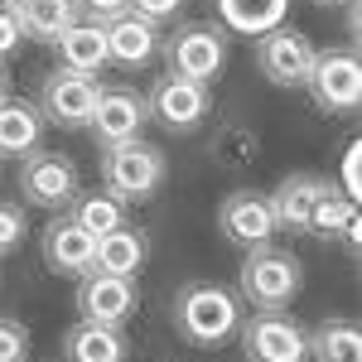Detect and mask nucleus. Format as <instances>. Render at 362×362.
Masks as SVG:
<instances>
[{
	"label": "nucleus",
	"instance_id": "nucleus-1",
	"mask_svg": "<svg viewBox=\"0 0 362 362\" xmlns=\"http://www.w3.org/2000/svg\"><path fill=\"white\" fill-rule=\"evenodd\" d=\"M174 324H179V334L189 338V343L213 348V343H223V338L237 334L242 305H237V295L223 290V285L194 280V285H184V290L174 295Z\"/></svg>",
	"mask_w": 362,
	"mask_h": 362
},
{
	"label": "nucleus",
	"instance_id": "nucleus-2",
	"mask_svg": "<svg viewBox=\"0 0 362 362\" xmlns=\"http://www.w3.org/2000/svg\"><path fill=\"white\" fill-rule=\"evenodd\" d=\"M300 285H305L300 256L271 247V242L266 247H251L242 271H237V290H242V300L251 309H285L300 295Z\"/></svg>",
	"mask_w": 362,
	"mask_h": 362
},
{
	"label": "nucleus",
	"instance_id": "nucleus-3",
	"mask_svg": "<svg viewBox=\"0 0 362 362\" xmlns=\"http://www.w3.org/2000/svg\"><path fill=\"white\" fill-rule=\"evenodd\" d=\"M165 184V150L150 140H116L102 145V189L121 203H140Z\"/></svg>",
	"mask_w": 362,
	"mask_h": 362
},
{
	"label": "nucleus",
	"instance_id": "nucleus-4",
	"mask_svg": "<svg viewBox=\"0 0 362 362\" xmlns=\"http://www.w3.org/2000/svg\"><path fill=\"white\" fill-rule=\"evenodd\" d=\"M247 362H309V329L285 309H256L237 324Z\"/></svg>",
	"mask_w": 362,
	"mask_h": 362
},
{
	"label": "nucleus",
	"instance_id": "nucleus-5",
	"mask_svg": "<svg viewBox=\"0 0 362 362\" xmlns=\"http://www.w3.org/2000/svg\"><path fill=\"white\" fill-rule=\"evenodd\" d=\"M97 92L102 83L92 73H78V68H54L44 87H39V116L54 121V126H68V131H83L92 121V107H97Z\"/></svg>",
	"mask_w": 362,
	"mask_h": 362
},
{
	"label": "nucleus",
	"instance_id": "nucleus-6",
	"mask_svg": "<svg viewBox=\"0 0 362 362\" xmlns=\"http://www.w3.org/2000/svg\"><path fill=\"white\" fill-rule=\"evenodd\" d=\"M309 97L314 107L329 116H343V112H358V97H362V68H358V54L353 49H329V54L314 58L309 68Z\"/></svg>",
	"mask_w": 362,
	"mask_h": 362
},
{
	"label": "nucleus",
	"instance_id": "nucleus-7",
	"mask_svg": "<svg viewBox=\"0 0 362 362\" xmlns=\"http://www.w3.org/2000/svg\"><path fill=\"white\" fill-rule=\"evenodd\" d=\"M20 194L34 208L63 213L78 198V165L58 150H29L25 165H20Z\"/></svg>",
	"mask_w": 362,
	"mask_h": 362
},
{
	"label": "nucleus",
	"instance_id": "nucleus-8",
	"mask_svg": "<svg viewBox=\"0 0 362 362\" xmlns=\"http://www.w3.org/2000/svg\"><path fill=\"white\" fill-rule=\"evenodd\" d=\"M314 58H319L314 39L300 34V29H290V25H276V29H266V34H256V68L276 87H305Z\"/></svg>",
	"mask_w": 362,
	"mask_h": 362
},
{
	"label": "nucleus",
	"instance_id": "nucleus-9",
	"mask_svg": "<svg viewBox=\"0 0 362 362\" xmlns=\"http://www.w3.org/2000/svg\"><path fill=\"white\" fill-rule=\"evenodd\" d=\"M165 58H169V73L174 78L208 83V78L223 73V63H227V34L218 25H189L165 44Z\"/></svg>",
	"mask_w": 362,
	"mask_h": 362
},
{
	"label": "nucleus",
	"instance_id": "nucleus-10",
	"mask_svg": "<svg viewBox=\"0 0 362 362\" xmlns=\"http://www.w3.org/2000/svg\"><path fill=\"white\" fill-rule=\"evenodd\" d=\"M145 121H150L145 97H140L136 87H126V83H112V87L97 92V107H92L87 131L97 136V145H116V140H136Z\"/></svg>",
	"mask_w": 362,
	"mask_h": 362
},
{
	"label": "nucleus",
	"instance_id": "nucleus-11",
	"mask_svg": "<svg viewBox=\"0 0 362 362\" xmlns=\"http://www.w3.org/2000/svg\"><path fill=\"white\" fill-rule=\"evenodd\" d=\"M145 107H150V116H155L160 126H169V131H194L198 121L208 116L213 97H208V83H194V78H174V73H165L160 83L150 87Z\"/></svg>",
	"mask_w": 362,
	"mask_h": 362
},
{
	"label": "nucleus",
	"instance_id": "nucleus-12",
	"mask_svg": "<svg viewBox=\"0 0 362 362\" xmlns=\"http://www.w3.org/2000/svg\"><path fill=\"white\" fill-rule=\"evenodd\" d=\"M39 247H44V266H49L54 276H78L83 280L87 271H92V256H97V237L63 208L54 223L44 227Z\"/></svg>",
	"mask_w": 362,
	"mask_h": 362
},
{
	"label": "nucleus",
	"instance_id": "nucleus-13",
	"mask_svg": "<svg viewBox=\"0 0 362 362\" xmlns=\"http://www.w3.org/2000/svg\"><path fill=\"white\" fill-rule=\"evenodd\" d=\"M218 227H223L227 242H237V247H266L271 237H276V213H271V198L256 194V189H237V194L223 198V208H218Z\"/></svg>",
	"mask_w": 362,
	"mask_h": 362
},
{
	"label": "nucleus",
	"instance_id": "nucleus-14",
	"mask_svg": "<svg viewBox=\"0 0 362 362\" xmlns=\"http://www.w3.org/2000/svg\"><path fill=\"white\" fill-rule=\"evenodd\" d=\"M78 309L92 324H121L136 309V280L107 276V271H87L83 285H78Z\"/></svg>",
	"mask_w": 362,
	"mask_h": 362
},
{
	"label": "nucleus",
	"instance_id": "nucleus-15",
	"mask_svg": "<svg viewBox=\"0 0 362 362\" xmlns=\"http://www.w3.org/2000/svg\"><path fill=\"white\" fill-rule=\"evenodd\" d=\"M102 29H107V58H112V63H126V68L150 63V58H155V49H160L155 25H150V20H140L136 10L102 20Z\"/></svg>",
	"mask_w": 362,
	"mask_h": 362
},
{
	"label": "nucleus",
	"instance_id": "nucleus-16",
	"mask_svg": "<svg viewBox=\"0 0 362 362\" xmlns=\"http://www.w3.org/2000/svg\"><path fill=\"white\" fill-rule=\"evenodd\" d=\"M334 179H319V174H290V179H280L276 189H271V213H276V227H290V232H305L309 227V213H314V203L319 194L329 189Z\"/></svg>",
	"mask_w": 362,
	"mask_h": 362
},
{
	"label": "nucleus",
	"instance_id": "nucleus-17",
	"mask_svg": "<svg viewBox=\"0 0 362 362\" xmlns=\"http://www.w3.org/2000/svg\"><path fill=\"white\" fill-rule=\"evenodd\" d=\"M309 237H324V242H348V251H358V198H348L338 184H329L324 194H319V203H314V213H309Z\"/></svg>",
	"mask_w": 362,
	"mask_h": 362
},
{
	"label": "nucleus",
	"instance_id": "nucleus-18",
	"mask_svg": "<svg viewBox=\"0 0 362 362\" xmlns=\"http://www.w3.org/2000/svg\"><path fill=\"white\" fill-rule=\"evenodd\" d=\"M145 256H150V237L140 232V227L121 223L112 232H102L97 237V256H92V271H107V276H140V266H145Z\"/></svg>",
	"mask_w": 362,
	"mask_h": 362
},
{
	"label": "nucleus",
	"instance_id": "nucleus-19",
	"mask_svg": "<svg viewBox=\"0 0 362 362\" xmlns=\"http://www.w3.org/2000/svg\"><path fill=\"white\" fill-rule=\"evenodd\" d=\"M126 334L121 324H92L83 319L73 334L63 338V358L68 362H126Z\"/></svg>",
	"mask_w": 362,
	"mask_h": 362
},
{
	"label": "nucleus",
	"instance_id": "nucleus-20",
	"mask_svg": "<svg viewBox=\"0 0 362 362\" xmlns=\"http://www.w3.org/2000/svg\"><path fill=\"white\" fill-rule=\"evenodd\" d=\"M58 49V68H78V73H97L102 63H112L107 58V29L102 20H78V25H68L63 34L54 39Z\"/></svg>",
	"mask_w": 362,
	"mask_h": 362
},
{
	"label": "nucleus",
	"instance_id": "nucleus-21",
	"mask_svg": "<svg viewBox=\"0 0 362 362\" xmlns=\"http://www.w3.org/2000/svg\"><path fill=\"white\" fill-rule=\"evenodd\" d=\"M39 136H44L39 107L25 97H5L0 102V155H29L39 150Z\"/></svg>",
	"mask_w": 362,
	"mask_h": 362
},
{
	"label": "nucleus",
	"instance_id": "nucleus-22",
	"mask_svg": "<svg viewBox=\"0 0 362 362\" xmlns=\"http://www.w3.org/2000/svg\"><path fill=\"white\" fill-rule=\"evenodd\" d=\"M15 15H20V29H25L29 39L54 44L68 25L83 20V5H78V0H20Z\"/></svg>",
	"mask_w": 362,
	"mask_h": 362
},
{
	"label": "nucleus",
	"instance_id": "nucleus-23",
	"mask_svg": "<svg viewBox=\"0 0 362 362\" xmlns=\"http://www.w3.org/2000/svg\"><path fill=\"white\" fill-rule=\"evenodd\" d=\"M309 358L314 362H362V329L353 319H324L309 329Z\"/></svg>",
	"mask_w": 362,
	"mask_h": 362
},
{
	"label": "nucleus",
	"instance_id": "nucleus-24",
	"mask_svg": "<svg viewBox=\"0 0 362 362\" xmlns=\"http://www.w3.org/2000/svg\"><path fill=\"white\" fill-rule=\"evenodd\" d=\"M218 5H223V20L242 34H266L290 10V0H218Z\"/></svg>",
	"mask_w": 362,
	"mask_h": 362
},
{
	"label": "nucleus",
	"instance_id": "nucleus-25",
	"mask_svg": "<svg viewBox=\"0 0 362 362\" xmlns=\"http://www.w3.org/2000/svg\"><path fill=\"white\" fill-rule=\"evenodd\" d=\"M68 213H73L92 237H102V232H112V227L126 223V203L116 194H102V189H97V194H78L68 203Z\"/></svg>",
	"mask_w": 362,
	"mask_h": 362
},
{
	"label": "nucleus",
	"instance_id": "nucleus-26",
	"mask_svg": "<svg viewBox=\"0 0 362 362\" xmlns=\"http://www.w3.org/2000/svg\"><path fill=\"white\" fill-rule=\"evenodd\" d=\"M256 150H261V140H256V131H247V126H223L218 140H213V155H218L227 169L251 165V160H256Z\"/></svg>",
	"mask_w": 362,
	"mask_h": 362
},
{
	"label": "nucleus",
	"instance_id": "nucleus-27",
	"mask_svg": "<svg viewBox=\"0 0 362 362\" xmlns=\"http://www.w3.org/2000/svg\"><path fill=\"white\" fill-rule=\"evenodd\" d=\"M20 242H25V208L0 198V256H5V251H15Z\"/></svg>",
	"mask_w": 362,
	"mask_h": 362
},
{
	"label": "nucleus",
	"instance_id": "nucleus-28",
	"mask_svg": "<svg viewBox=\"0 0 362 362\" xmlns=\"http://www.w3.org/2000/svg\"><path fill=\"white\" fill-rule=\"evenodd\" d=\"M25 353H29L25 324H15V319L0 314V362H25Z\"/></svg>",
	"mask_w": 362,
	"mask_h": 362
},
{
	"label": "nucleus",
	"instance_id": "nucleus-29",
	"mask_svg": "<svg viewBox=\"0 0 362 362\" xmlns=\"http://www.w3.org/2000/svg\"><path fill=\"white\" fill-rule=\"evenodd\" d=\"M20 39H25V29H20L15 5H0V58L15 54V49H20Z\"/></svg>",
	"mask_w": 362,
	"mask_h": 362
},
{
	"label": "nucleus",
	"instance_id": "nucleus-30",
	"mask_svg": "<svg viewBox=\"0 0 362 362\" xmlns=\"http://www.w3.org/2000/svg\"><path fill=\"white\" fill-rule=\"evenodd\" d=\"M179 5L184 0H131V10H136L140 20H150V25H160L169 15H179Z\"/></svg>",
	"mask_w": 362,
	"mask_h": 362
},
{
	"label": "nucleus",
	"instance_id": "nucleus-31",
	"mask_svg": "<svg viewBox=\"0 0 362 362\" xmlns=\"http://www.w3.org/2000/svg\"><path fill=\"white\" fill-rule=\"evenodd\" d=\"M83 10H92L97 20H112V15H126L131 10V0H78Z\"/></svg>",
	"mask_w": 362,
	"mask_h": 362
},
{
	"label": "nucleus",
	"instance_id": "nucleus-32",
	"mask_svg": "<svg viewBox=\"0 0 362 362\" xmlns=\"http://www.w3.org/2000/svg\"><path fill=\"white\" fill-rule=\"evenodd\" d=\"M10 97V78H5V63H0V102Z\"/></svg>",
	"mask_w": 362,
	"mask_h": 362
},
{
	"label": "nucleus",
	"instance_id": "nucleus-33",
	"mask_svg": "<svg viewBox=\"0 0 362 362\" xmlns=\"http://www.w3.org/2000/svg\"><path fill=\"white\" fill-rule=\"evenodd\" d=\"M319 5H343V0H319Z\"/></svg>",
	"mask_w": 362,
	"mask_h": 362
},
{
	"label": "nucleus",
	"instance_id": "nucleus-34",
	"mask_svg": "<svg viewBox=\"0 0 362 362\" xmlns=\"http://www.w3.org/2000/svg\"><path fill=\"white\" fill-rule=\"evenodd\" d=\"M5 5H20V0H5Z\"/></svg>",
	"mask_w": 362,
	"mask_h": 362
},
{
	"label": "nucleus",
	"instance_id": "nucleus-35",
	"mask_svg": "<svg viewBox=\"0 0 362 362\" xmlns=\"http://www.w3.org/2000/svg\"><path fill=\"white\" fill-rule=\"evenodd\" d=\"M0 160H5V155H0Z\"/></svg>",
	"mask_w": 362,
	"mask_h": 362
}]
</instances>
